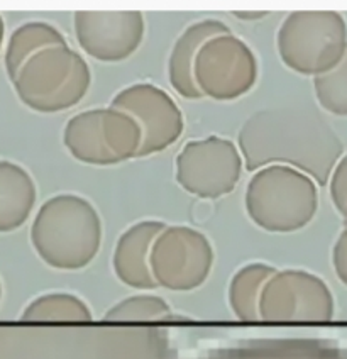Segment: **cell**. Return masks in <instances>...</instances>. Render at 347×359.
<instances>
[{"mask_svg": "<svg viewBox=\"0 0 347 359\" xmlns=\"http://www.w3.org/2000/svg\"><path fill=\"white\" fill-rule=\"evenodd\" d=\"M238 146L247 171L283 165L327 185L344 146L325 117L313 107L285 105L252 114L239 130Z\"/></svg>", "mask_w": 347, "mask_h": 359, "instance_id": "1", "label": "cell"}, {"mask_svg": "<svg viewBox=\"0 0 347 359\" xmlns=\"http://www.w3.org/2000/svg\"><path fill=\"white\" fill-rule=\"evenodd\" d=\"M31 243L48 266L81 269L100 250V217L87 198L73 194L56 195L36 214Z\"/></svg>", "mask_w": 347, "mask_h": 359, "instance_id": "2", "label": "cell"}, {"mask_svg": "<svg viewBox=\"0 0 347 359\" xmlns=\"http://www.w3.org/2000/svg\"><path fill=\"white\" fill-rule=\"evenodd\" d=\"M317 183L308 175L271 165L252 175L246 189L249 219L268 232H295L315 217Z\"/></svg>", "mask_w": 347, "mask_h": 359, "instance_id": "3", "label": "cell"}, {"mask_svg": "<svg viewBox=\"0 0 347 359\" xmlns=\"http://www.w3.org/2000/svg\"><path fill=\"white\" fill-rule=\"evenodd\" d=\"M12 83L26 107L55 114L75 107L87 95L92 73L80 53L55 46L32 56Z\"/></svg>", "mask_w": 347, "mask_h": 359, "instance_id": "4", "label": "cell"}, {"mask_svg": "<svg viewBox=\"0 0 347 359\" xmlns=\"http://www.w3.org/2000/svg\"><path fill=\"white\" fill-rule=\"evenodd\" d=\"M276 46L290 70L317 79L344 60L346 19L334 11L292 12L278 29Z\"/></svg>", "mask_w": 347, "mask_h": 359, "instance_id": "5", "label": "cell"}, {"mask_svg": "<svg viewBox=\"0 0 347 359\" xmlns=\"http://www.w3.org/2000/svg\"><path fill=\"white\" fill-rule=\"evenodd\" d=\"M63 142L75 160L110 166L139 156L142 129L130 114L110 105L73 116L64 128Z\"/></svg>", "mask_w": 347, "mask_h": 359, "instance_id": "6", "label": "cell"}, {"mask_svg": "<svg viewBox=\"0 0 347 359\" xmlns=\"http://www.w3.org/2000/svg\"><path fill=\"white\" fill-rule=\"evenodd\" d=\"M243 163L239 146L224 137L190 141L177 156V182L195 197L220 198L238 187Z\"/></svg>", "mask_w": 347, "mask_h": 359, "instance_id": "7", "label": "cell"}, {"mask_svg": "<svg viewBox=\"0 0 347 359\" xmlns=\"http://www.w3.org/2000/svg\"><path fill=\"white\" fill-rule=\"evenodd\" d=\"M149 264L158 287L190 292L210 275L214 250L202 232L186 226H166L154 241Z\"/></svg>", "mask_w": 347, "mask_h": 359, "instance_id": "8", "label": "cell"}, {"mask_svg": "<svg viewBox=\"0 0 347 359\" xmlns=\"http://www.w3.org/2000/svg\"><path fill=\"white\" fill-rule=\"evenodd\" d=\"M258 60L251 48L234 34L208 39L195 61V81L202 95L236 100L256 85Z\"/></svg>", "mask_w": 347, "mask_h": 359, "instance_id": "9", "label": "cell"}, {"mask_svg": "<svg viewBox=\"0 0 347 359\" xmlns=\"http://www.w3.org/2000/svg\"><path fill=\"white\" fill-rule=\"evenodd\" d=\"M334 295L324 280L304 269L276 271L261 293L259 319L266 322H327Z\"/></svg>", "mask_w": 347, "mask_h": 359, "instance_id": "10", "label": "cell"}, {"mask_svg": "<svg viewBox=\"0 0 347 359\" xmlns=\"http://www.w3.org/2000/svg\"><path fill=\"white\" fill-rule=\"evenodd\" d=\"M112 107L130 114L141 126L142 146L139 158L168 149L179 140L185 128L177 102L153 83H134L121 90L114 97Z\"/></svg>", "mask_w": 347, "mask_h": 359, "instance_id": "11", "label": "cell"}, {"mask_svg": "<svg viewBox=\"0 0 347 359\" xmlns=\"http://www.w3.org/2000/svg\"><path fill=\"white\" fill-rule=\"evenodd\" d=\"M75 36L90 58L117 63L137 51L144 38V15L137 11H81L73 15Z\"/></svg>", "mask_w": 347, "mask_h": 359, "instance_id": "12", "label": "cell"}, {"mask_svg": "<svg viewBox=\"0 0 347 359\" xmlns=\"http://www.w3.org/2000/svg\"><path fill=\"white\" fill-rule=\"evenodd\" d=\"M159 220H141L121 236L114 251V271L122 283L130 288L153 290L158 287L151 273V250L154 241L165 231Z\"/></svg>", "mask_w": 347, "mask_h": 359, "instance_id": "13", "label": "cell"}, {"mask_svg": "<svg viewBox=\"0 0 347 359\" xmlns=\"http://www.w3.org/2000/svg\"><path fill=\"white\" fill-rule=\"evenodd\" d=\"M229 32L231 29L227 24L217 19L198 20L183 31V34L175 43L168 60V79L178 95L190 100L202 99L203 95L195 81V61L208 39Z\"/></svg>", "mask_w": 347, "mask_h": 359, "instance_id": "14", "label": "cell"}, {"mask_svg": "<svg viewBox=\"0 0 347 359\" xmlns=\"http://www.w3.org/2000/svg\"><path fill=\"white\" fill-rule=\"evenodd\" d=\"M38 198L34 180L18 163L0 160V232L19 229Z\"/></svg>", "mask_w": 347, "mask_h": 359, "instance_id": "15", "label": "cell"}, {"mask_svg": "<svg viewBox=\"0 0 347 359\" xmlns=\"http://www.w3.org/2000/svg\"><path fill=\"white\" fill-rule=\"evenodd\" d=\"M55 46H68L67 39L51 24L31 20L22 24L11 34L6 48V70L14 81L20 68L38 53Z\"/></svg>", "mask_w": 347, "mask_h": 359, "instance_id": "16", "label": "cell"}, {"mask_svg": "<svg viewBox=\"0 0 347 359\" xmlns=\"http://www.w3.org/2000/svg\"><path fill=\"white\" fill-rule=\"evenodd\" d=\"M275 273L276 268L269 264L249 263L232 276L229 287V304L238 319L246 322L259 319L261 293Z\"/></svg>", "mask_w": 347, "mask_h": 359, "instance_id": "17", "label": "cell"}, {"mask_svg": "<svg viewBox=\"0 0 347 359\" xmlns=\"http://www.w3.org/2000/svg\"><path fill=\"white\" fill-rule=\"evenodd\" d=\"M92 319L88 305L72 293H46L32 300L22 312L29 322H87Z\"/></svg>", "mask_w": 347, "mask_h": 359, "instance_id": "18", "label": "cell"}, {"mask_svg": "<svg viewBox=\"0 0 347 359\" xmlns=\"http://www.w3.org/2000/svg\"><path fill=\"white\" fill-rule=\"evenodd\" d=\"M171 309L161 297L134 295L119 302L105 313L107 320L121 322H146L171 319Z\"/></svg>", "mask_w": 347, "mask_h": 359, "instance_id": "19", "label": "cell"}, {"mask_svg": "<svg viewBox=\"0 0 347 359\" xmlns=\"http://www.w3.org/2000/svg\"><path fill=\"white\" fill-rule=\"evenodd\" d=\"M313 88L322 109L347 117V53L334 70L313 79Z\"/></svg>", "mask_w": 347, "mask_h": 359, "instance_id": "20", "label": "cell"}, {"mask_svg": "<svg viewBox=\"0 0 347 359\" xmlns=\"http://www.w3.org/2000/svg\"><path fill=\"white\" fill-rule=\"evenodd\" d=\"M330 198L339 214L347 220V154L341 158L329 180Z\"/></svg>", "mask_w": 347, "mask_h": 359, "instance_id": "21", "label": "cell"}, {"mask_svg": "<svg viewBox=\"0 0 347 359\" xmlns=\"http://www.w3.org/2000/svg\"><path fill=\"white\" fill-rule=\"evenodd\" d=\"M332 264L337 278L347 287V227L341 232L336 244H334Z\"/></svg>", "mask_w": 347, "mask_h": 359, "instance_id": "22", "label": "cell"}, {"mask_svg": "<svg viewBox=\"0 0 347 359\" xmlns=\"http://www.w3.org/2000/svg\"><path fill=\"white\" fill-rule=\"evenodd\" d=\"M234 15L243 20H258L266 18L268 12H234Z\"/></svg>", "mask_w": 347, "mask_h": 359, "instance_id": "23", "label": "cell"}, {"mask_svg": "<svg viewBox=\"0 0 347 359\" xmlns=\"http://www.w3.org/2000/svg\"><path fill=\"white\" fill-rule=\"evenodd\" d=\"M4 34H6V24H4L2 15H0V48H2L4 43Z\"/></svg>", "mask_w": 347, "mask_h": 359, "instance_id": "24", "label": "cell"}, {"mask_svg": "<svg viewBox=\"0 0 347 359\" xmlns=\"http://www.w3.org/2000/svg\"><path fill=\"white\" fill-rule=\"evenodd\" d=\"M0 297H2V285H0Z\"/></svg>", "mask_w": 347, "mask_h": 359, "instance_id": "25", "label": "cell"}]
</instances>
